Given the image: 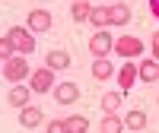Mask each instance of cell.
I'll return each instance as SVG.
<instances>
[{
  "mask_svg": "<svg viewBox=\"0 0 159 133\" xmlns=\"http://www.w3.org/2000/svg\"><path fill=\"white\" fill-rule=\"evenodd\" d=\"M32 76V70H29V60H25V54H13L10 60H3V79L7 83H25V79Z\"/></svg>",
  "mask_w": 159,
  "mask_h": 133,
  "instance_id": "cell-1",
  "label": "cell"
},
{
  "mask_svg": "<svg viewBox=\"0 0 159 133\" xmlns=\"http://www.w3.org/2000/svg\"><path fill=\"white\" fill-rule=\"evenodd\" d=\"M143 51H147V48H143V41L137 35H118L115 38V54L124 57V60H140Z\"/></svg>",
  "mask_w": 159,
  "mask_h": 133,
  "instance_id": "cell-2",
  "label": "cell"
},
{
  "mask_svg": "<svg viewBox=\"0 0 159 133\" xmlns=\"http://www.w3.org/2000/svg\"><path fill=\"white\" fill-rule=\"evenodd\" d=\"M7 38L13 41V48H16V54H25L29 57L32 51H35V35L25 29V25H13V29L7 32Z\"/></svg>",
  "mask_w": 159,
  "mask_h": 133,
  "instance_id": "cell-3",
  "label": "cell"
},
{
  "mask_svg": "<svg viewBox=\"0 0 159 133\" xmlns=\"http://www.w3.org/2000/svg\"><path fill=\"white\" fill-rule=\"evenodd\" d=\"M29 89L35 92V95H48V92L54 89V70H51V66H38V70H32Z\"/></svg>",
  "mask_w": 159,
  "mask_h": 133,
  "instance_id": "cell-4",
  "label": "cell"
},
{
  "mask_svg": "<svg viewBox=\"0 0 159 133\" xmlns=\"http://www.w3.org/2000/svg\"><path fill=\"white\" fill-rule=\"evenodd\" d=\"M51 25H54V16H51V10H29V16H25V29L32 35H42V32H51Z\"/></svg>",
  "mask_w": 159,
  "mask_h": 133,
  "instance_id": "cell-5",
  "label": "cell"
},
{
  "mask_svg": "<svg viewBox=\"0 0 159 133\" xmlns=\"http://www.w3.org/2000/svg\"><path fill=\"white\" fill-rule=\"evenodd\" d=\"M89 51H92V57H108L111 51H115V35H111L108 29L92 32V38H89Z\"/></svg>",
  "mask_w": 159,
  "mask_h": 133,
  "instance_id": "cell-6",
  "label": "cell"
},
{
  "mask_svg": "<svg viewBox=\"0 0 159 133\" xmlns=\"http://www.w3.org/2000/svg\"><path fill=\"white\" fill-rule=\"evenodd\" d=\"M51 95H54L57 105H76L80 101V86L76 83H54Z\"/></svg>",
  "mask_w": 159,
  "mask_h": 133,
  "instance_id": "cell-7",
  "label": "cell"
},
{
  "mask_svg": "<svg viewBox=\"0 0 159 133\" xmlns=\"http://www.w3.org/2000/svg\"><path fill=\"white\" fill-rule=\"evenodd\" d=\"M115 79H118V89H121V92L134 89V83L140 79V73H137V60H124V66L115 73Z\"/></svg>",
  "mask_w": 159,
  "mask_h": 133,
  "instance_id": "cell-8",
  "label": "cell"
},
{
  "mask_svg": "<svg viewBox=\"0 0 159 133\" xmlns=\"http://www.w3.org/2000/svg\"><path fill=\"white\" fill-rule=\"evenodd\" d=\"M7 105H10V108H16V111L25 108V105H32V89L25 86V83H16V86L7 92Z\"/></svg>",
  "mask_w": 159,
  "mask_h": 133,
  "instance_id": "cell-9",
  "label": "cell"
},
{
  "mask_svg": "<svg viewBox=\"0 0 159 133\" xmlns=\"http://www.w3.org/2000/svg\"><path fill=\"white\" fill-rule=\"evenodd\" d=\"M137 73H140V83H159V60L140 57L137 60Z\"/></svg>",
  "mask_w": 159,
  "mask_h": 133,
  "instance_id": "cell-10",
  "label": "cell"
},
{
  "mask_svg": "<svg viewBox=\"0 0 159 133\" xmlns=\"http://www.w3.org/2000/svg\"><path fill=\"white\" fill-rule=\"evenodd\" d=\"M127 22H130V6L124 0L108 3V25H127Z\"/></svg>",
  "mask_w": 159,
  "mask_h": 133,
  "instance_id": "cell-11",
  "label": "cell"
},
{
  "mask_svg": "<svg viewBox=\"0 0 159 133\" xmlns=\"http://www.w3.org/2000/svg\"><path fill=\"white\" fill-rule=\"evenodd\" d=\"M45 121V114H42V108L38 105H25V108H19V127H25V130H32V127H38Z\"/></svg>",
  "mask_w": 159,
  "mask_h": 133,
  "instance_id": "cell-12",
  "label": "cell"
},
{
  "mask_svg": "<svg viewBox=\"0 0 159 133\" xmlns=\"http://www.w3.org/2000/svg\"><path fill=\"white\" fill-rule=\"evenodd\" d=\"M115 73H118V70H115V63H111L108 57H96V60H92V79H99V83H108Z\"/></svg>",
  "mask_w": 159,
  "mask_h": 133,
  "instance_id": "cell-13",
  "label": "cell"
},
{
  "mask_svg": "<svg viewBox=\"0 0 159 133\" xmlns=\"http://www.w3.org/2000/svg\"><path fill=\"white\" fill-rule=\"evenodd\" d=\"M121 101H124V92H121V89H111V92H105V95L99 98V105H102L105 114H118Z\"/></svg>",
  "mask_w": 159,
  "mask_h": 133,
  "instance_id": "cell-14",
  "label": "cell"
},
{
  "mask_svg": "<svg viewBox=\"0 0 159 133\" xmlns=\"http://www.w3.org/2000/svg\"><path fill=\"white\" fill-rule=\"evenodd\" d=\"M45 66H51V70H67V66H70V54L61 51V48L48 51V54H45Z\"/></svg>",
  "mask_w": 159,
  "mask_h": 133,
  "instance_id": "cell-15",
  "label": "cell"
},
{
  "mask_svg": "<svg viewBox=\"0 0 159 133\" xmlns=\"http://www.w3.org/2000/svg\"><path fill=\"white\" fill-rule=\"evenodd\" d=\"M89 13H92V3H89V0H73V3H70V19H73L76 25L89 22Z\"/></svg>",
  "mask_w": 159,
  "mask_h": 133,
  "instance_id": "cell-16",
  "label": "cell"
},
{
  "mask_svg": "<svg viewBox=\"0 0 159 133\" xmlns=\"http://www.w3.org/2000/svg\"><path fill=\"white\" fill-rule=\"evenodd\" d=\"M147 127V111L143 108H130L124 114V130H143Z\"/></svg>",
  "mask_w": 159,
  "mask_h": 133,
  "instance_id": "cell-17",
  "label": "cell"
},
{
  "mask_svg": "<svg viewBox=\"0 0 159 133\" xmlns=\"http://www.w3.org/2000/svg\"><path fill=\"white\" fill-rule=\"evenodd\" d=\"M64 133H89L86 114H70V117H64Z\"/></svg>",
  "mask_w": 159,
  "mask_h": 133,
  "instance_id": "cell-18",
  "label": "cell"
},
{
  "mask_svg": "<svg viewBox=\"0 0 159 133\" xmlns=\"http://www.w3.org/2000/svg\"><path fill=\"white\" fill-rule=\"evenodd\" d=\"M121 130H124V117L118 114H105L99 121V133H121Z\"/></svg>",
  "mask_w": 159,
  "mask_h": 133,
  "instance_id": "cell-19",
  "label": "cell"
},
{
  "mask_svg": "<svg viewBox=\"0 0 159 133\" xmlns=\"http://www.w3.org/2000/svg\"><path fill=\"white\" fill-rule=\"evenodd\" d=\"M89 25H96V32L108 25V3H105V6H92V13H89Z\"/></svg>",
  "mask_w": 159,
  "mask_h": 133,
  "instance_id": "cell-20",
  "label": "cell"
},
{
  "mask_svg": "<svg viewBox=\"0 0 159 133\" xmlns=\"http://www.w3.org/2000/svg\"><path fill=\"white\" fill-rule=\"evenodd\" d=\"M13 54H16V48H13V41L3 35V38H0V63H3V60H10Z\"/></svg>",
  "mask_w": 159,
  "mask_h": 133,
  "instance_id": "cell-21",
  "label": "cell"
},
{
  "mask_svg": "<svg viewBox=\"0 0 159 133\" xmlns=\"http://www.w3.org/2000/svg\"><path fill=\"white\" fill-rule=\"evenodd\" d=\"M45 133H64V117H54V121H48Z\"/></svg>",
  "mask_w": 159,
  "mask_h": 133,
  "instance_id": "cell-22",
  "label": "cell"
},
{
  "mask_svg": "<svg viewBox=\"0 0 159 133\" xmlns=\"http://www.w3.org/2000/svg\"><path fill=\"white\" fill-rule=\"evenodd\" d=\"M150 54H153V60H159V32L153 35V41H150Z\"/></svg>",
  "mask_w": 159,
  "mask_h": 133,
  "instance_id": "cell-23",
  "label": "cell"
},
{
  "mask_svg": "<svg viewBox=\"0 0 159 133\" xmlns=\"http://www.w3.org/2000/svg\"><path fill=\"white\" fill-rule=\"evenodd\" d=\"M150 3V13H153V19H159V0H147Z\"/></svg>",
  "mask_w": 159,
  "mask_h": 133,
  "instance_id": "cell-24",
  "label": "cell"
},
{
  "mask_svg": "<svg viewBox=\"0 0 159 133\" xmlns=\"http://www.w3.org/2000/svg\"><path fill=\"white\" fill-rule=\"evenodd\" d=\"M0 76H3V63H0Z\"/></svg>",
  "mask_w": 159,
  "mask_h": 133,
  "instance_id": "cell-25",
  "label": "cell"
},
{
  "mask_svg": "<svg viewBox=\"0 0 159 133\" xmlns=\"http://www.w3.org/2000/svg\"><path fill=\"white\" fill-rule=\"evenodd\" d=\"M156 101H159V98H156Z\"/></svg>",
  "mask_w": 159,
  "mask_h": 133,
  "instance_id": "cell-26",
  "label": "cell"
}]
</instances>
